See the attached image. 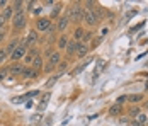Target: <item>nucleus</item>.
Instances as JSON below:
<instances>
[{"label":"nucleus","instance_id":"f257e3e1","mask_svg":"<svg viewBox=\"0 0 148 126\" xmlns=\"http://www.w3.org/2000/svg\"><path fill=\"white\" fill-rule=\"evenodd\" d=\"M84 12H85V9H84L80 3H75L73 7L70 9V12H68V17H70V21L80 24V22L84 21Z\"/></svg>","mask_w":148,"mask_h":126},{"label":"nucleus","instance_id":"f03ea898","mask_svg":"<svg viewBox=\"0 0 148 126\" xmlns=\"http://www.w3.org/2000/svg\"><path fill=\"white\" fill-rule=\"evenodd\" d=\"M27 24V19H26V12L21 10V12H14V17H12V28L15 31H21V29L26 28Z\"/></svg>","mask_w":148,"mask_h":126},{"label":"nucleus","instance_id":"7ed1b4c3","mask_svg":"<svg viewBox=\"0 0 148 126\" xmlns=\"http://www.w3.org/2000/svg\"><path fill=\"white\" fill-rule=\"evenodd\" d=\"M60 61H61V53H60V51L51 53V55L48 56V65L45 67V70L46 72H51L56 65H60Z\"/></svg>","mask_w":148,"mask_h":126},{"label":"nucleus","instance_id":"20e7f679","mask_svg":"<svg viewBox=\"0 0 148 126\" xmlns=\"http://www.w3.org/2000/svg\"><path fill=\"white\" fill-rule=\"evenodd\" d=\"M26 53H27V46H26L24 43H21V44L14 50V53L9 56V58H10L12 61H19L21 58H24V56H26Z\"/></svg>","mask_w":148,"mask_h":126},{"label":"nucleus","instance_id":"39448f33","mask_svg":"<svg viewBox=\"0 0 148 126\" xmlns=\"http://www.w3.org/2000/svg\"><path fill=\"white\" fill-rule=\"evenodd\" d=\"M49 26H51V19H49V17H38V19H36V31H38V32L48 31Z\"/></svg>","mask_w":148,"mask_h":126},{"label":"nucleus","instance_id":"423d86ee","mask_svg":"<svg viewBox=\"0 0 148 126\" xmlns=\"http://www.w3.org/2000/svg\"><path fill=\"white\" fill-rule=\"evenodd\" d=\"M84 21H85V24L90 26V28H94V26L99 24V19L94 15V12H92L90 9H85V12H84Z\"/></svg>","mask_w":148,"mask_h":126},{"label":"nucleus","instance_id":"0eeeda50","mask_svg":"<svg viewBox=\"0 0 148 126\" xmlns=\"http://www.w3.org/2000/svg\"><path fill=\"white\" fill-rule=\"evenodd\" d=\"M106 67H107V61H106L104 58H101V60H97V61H95V68H94V80L101 77V73L106 70Z\"/></svg>","mask_w":148,"mask_h":126},{"label":"nucleus","instance_id":"6e6552de","mask_svg":"<svg viewBox=\"0 0 148 126\" xmlns=\"http://www.w3.org/2000/svg\"><path fill=\"white\" fill-rule=\"evenodd\" d=\"M68 22H70V17H68V15H61V17H58L56 29H58L60 32H65V31H66V28H68Z\"/></svg>","mask_w":148,"mask_h":126},{"label":"nucleus","instance_id":"1a4fd4ad","mask_svg":"<svg viewBox=\"0 0 148 126\" xmlns=\"http://www.w3.org/2000/svg\"><path fill=\"white\" fill-rule=\"evenodd\" d=\"M38 38H39V34H38V31L34 29V31H31L29 34H27V38H26V39H24L22 43H24V44H26L27 48H31V46H32L34 43L38 41Z\"/></svg>","mask_w":148,"mask_h":126},{"label":"nucleus","instance_id":"9d476101","mask_svg":"<svg viewBox=\"0 0 148 126\" xmlns=\"http://www.w3.org/2000/svg\"><path fill=\"white\" fill-rule=\"evenodd\" d=\"M147 121H148V118H147V114H138L136 118L133 119V126H145L147 125Z\"/></svg>","mask_w":148,"mask_h":126},{"label":"nucleus","instance_id":"9b49d317","mask_svg":"<svg viewBox=\"0 0 148 126\" xmlns=\"http://www.w3.org/2000/svg\"><path fill=\"white\" fill-rule=\"evenodd\" d=\"M2 17H3V21H5V22H7V21H12V17H14V9H12V5H7V7L3 9Z\"/></svg>","mask_w":148,"mask_h":126},{"label":"nucleus","instance_id":"f8f14e48","mask_svg":"<svg viewBox=\"0 0 148 126\" xmlns=\"http://www.w3.org/2000/svg\"><path fill=\"white\" fill-rule=\"evenodd\" d=\"M107 114H109V116H119V114H123V106H121V104H112V106L109 107Z\"/></svg>","mask_w":148,"mask_h":126},{"label":"nucleus","instance_id":"ddd939ff","mask_svg":"<svg viewBox=\"0 0 148 126\" xmlns=\"http://www.w3.org/2000/svg\"><path fill=\"white\" fill-rule=\"evenodd\" d=\"M87 53H89V48H87V44H84V43H78V46H77V53H75V55L78 56V58H84Z\"/></svg>","mask_w":148,"mask_h":126},{"label":"nucleus","instance_id":"4468645a","mask_svg":"<svg viewBox=\"0 0 148 126\" xmlns=\"http://www.w3.org/2000/svg\"><path fill=\"white\" fill-rule=\"evenodd\" d=\"M22 70H24V65L14 63V65L9 68V73H10V75H22Z\"/></svg>","mask_w":148,"mask_h":126},{"label":"nucleus","instance_id":"2eb2a0df","mask_svg":"<svg viewBox=\"0 0 148 126\" xmlns=\"http://www.w3.org/2000/svg\"><path fill=\"white\" fill-rule=\"evenodd\" d=\"M77 46H78V43L77 41H68V44H66V55L68 56H73L75 53H77Z\"/></svg>","mask_w":148,"mask_h":126},{"label":"nucleus","instance_id":"dca6fc26","mask_svg":"<svg viewBox=\"0 0 148 126\" xmlns=\"http://www.w3.org/2000/svg\"><path fill=\"white\" fill-rule=\"evenodd\" d=\"M36 75H38V72L34 70V68L24 67V70H22V77H24V78H34Z\"/></svg>","mask_w":148,"mask_h":126},{"label":"nucleus","instance_id":"f3484780","mask_svg":"<svg viewBox=\"0 0 148 126\" xmlns=\"http://www.w3.org/2000/svg\"><path fill=\"white\" fill-rule=\"evenodd\" d=\"M68 34H61L58 38V48L60 50H66V44H68Z\"/></svg>","mask_w":148,"mask_h":126},{"label":"nucleus","instance_id":"a211bd4d","mask_svg":"<svg viewBox=\"0 0 148 126\" xmlns=\"http://www.w3.org/2000/svg\"><path fill=\"white\" fill-rule=\"evenodd\" d=\"M36 56H38V51H36V50H31L29 53H26V56H24V63H26V65H31Z\"/></svg>","mask_w":148,"mask_h":126},{"label":"nucleus","instance_id":"6ab92c4d","mask_svg":"<svg viewBox=\"0 0 148 126\" xmlns=\"http://www.w3.org/2000/svg\"><path fill=\"white\" fill-rule=\"evenodd\" d=\"M17 46H19V41H17V39H12V41L5 46V51H7V55H9V56L12 55V53H14V50L17 48Z\"/></svg>","mask_w":148,"mask_h":126},{"label":"nucleus","instance_id":"aec40b11","mask_svg":"<svg viewBox=\"0 0 148 126\" xmlns=\"http://www.w3.org/2000/svg\"><path fill=\"white\" fill-rule=\"evenodd\" d=\"M31 65H32V68H34L36 72L39 70V68H43V58H41V55L36 56V58L32 60V63H31Z\"/></svg>","mask_w":148,"mask_h":126},{"label":"nucleus","instance_id":"412c9836","mask_svg":"<svg viewBox=\"0 0 148 126\" xmlns=\"http://www.w3.org/2000/svg\"><path fill=\"white\" fill-rule=\"evenodd\" d=\"M84 34H85V31H84V29H82V28H80V26H78V28L75 29V34H73V41L80 43V41H82V38H84Z\"/></svg>","mask_w":148,"mask_h":126},{"label":"nucleus","instance_id":"4be33fe9","mask_svg":"<svg viewBox=\"0 0 148 126\" xmlns=\"http://www.w3.org/2000/svg\"><path fill=\"white\" fill-rule=\"evenodd\" d=\"M61 9H63V3H55V9L51 10V15H49V19H56L61 12Z\"/></svg>","mask_w":148,"mask_h":126},{"label":"nucleus","instance_id":"5701e85b","mask_svg":"<svg viewBox=\"0 0 148 126\" xmlns=\"http://www.w3.org/2000/svg\"><path fill=\"white\" fill-rule=\"evenodd\" d=\"M141 99H143V96H141V94H133V96H128V101H130V102H133V104L140 102Z\"/></svg>","mask_w":148,"mask_h":126},{"label":"nucleus","instance_id":"b1692460","mask_svg":"<svg viewBox=\"0 0 148 126\" xmlns=\"http://www.w3.org/2000/svg\"><path fill=\"white\" fill-rule=\"evenodd\" d=\"M128 114H130V116H131V118H136V116H138V114H141V111H140V107H138V106H133V107H131V109H130V111H128Z\"/></svg>","mask_w":148,"mask_h":126},{"label":"nucleus","instance_id":"393cba45","mask_svg":"<svg viewBox=\"0 0 148 126\" xmlns=\"http://www.w3.org/2000/svg\"><path fill=\"white\" fill-rule=\"evenodd\" d=\"M22 5H24V2H14V3H12L14 12H21V10H22Z\"/></svg>","mask_w":148,"mask_h":126},{"label":"nucleus","instance_id":"a878e982","mask_svg":"<svg viewBox=\"0 0 148 126\" xmlns=\"http://www.w3.org/2000/svg\"><path fill=\"white\" fill-rule=\"evenodd\" d=\"M49 97H51V94H49V92H46L45 96H43V104H41V109H45V107H46V104H48Z\"/></svg>","mask_w":148,"mask_h":126},{"label":"nucleus","instance_id":"bb28decb","mask_svg":"<svg viewBox=\"0 0 148 126\" xmlns=\"http://www.w3.org/2000/svg\"><path fill=\"white\" fill-rule=\"evenodd\" d=\"M82 39H84V44H85V43H89L90 39H92V32H90V31H85V34H84V38H82Z\"/></svg>","mask_w":148,"mask_h":126},{"label":"nucleus","instance_id":"cd10ccee","mask_svg":"<svg viewBox=\"0 0 148 126\" xmlns=\"http://www.w3.org/2000/svg\"><path fill=\"white\" fill-rule=\"evenodd\" d=\"M7 51H5V48H3V50H0V63H3V61H5V60H7Z\"/></svg>","mask_w":148,"mask_h":126},{"label":"nucleus","instance_id":"c85d7f7f","mask_svg":"<svg viewBox=\"0 0 148 126\" xmlns=\"http://www.w3.org/2000/svg\"><path fill=\"white\" fill-rule=\"evenodd\" d=\"M7 75H9V68H3V70H0V80H3Z\"/></svg>","mask_w":148,"mask_h":126},{"label":"nucleus","instance_id":"c756f323","mask_svg":"<svg viewBox=\"0 0 148 126\" xmlns=\"http://www.w3.org/2000/svg\"><path fill=\"white\" fill-rule=\"evenodd\" d=\"M126 101H128V96H121V97H118L116 104H121V106H123V102H126Z\"/></svg>","mask_w":148,"mask_h":126},{"label":"nucleus","instance_id":"7c9ffc66","mask_svg":"<svg viewBox=\"0 0 148 126\" xmlns=\"http://www.w3.org/2000/svg\"><path fill=\"white\" fill-rule=\"evenodd\" d=\"M56 80H58V75H55V77H51V78H49V82H48V87H51V85L55 84Z\"/></svg>","mask_w":148,"mask_h":126},{"label":"nucleus","instance_id":"2f4dec72","mask_svg":"<svg viewBox=\"0 0 148 126\" xmlns=\"http://www.w3.org/2000/svg\"><path fill=\"white\" fill-rule=\"evenodd\" d=\"M34 96H38V90H32V92H29V94H26V96H24V99H29V97H34Z\"/></svg>","mask_w":148,"mask_h":126},{"label":"nucleus","instance_id":"473e14b6","mask_svg":"<svg viewBox=\"0 0 148 126\" xmlns=\"http://www.w3.org/2000/svg\"><path fill=\"white\" fill-rule=\"evenodd\" d=\"M5 34H7V31L2 28V29H0V41H3V39H5Z\"/></svg>","mask_w":148,"mask_h":126},{"label":"nucleus","instance_id":"72a5a7b5","mask_svg":"<svg viewBox=\"0 0 148 126\" xmlns=\"http://www.w3.org/2000/svg\"><path fill=\"white\" fill-rule=\"evenodd\" d=\"M7 7V2L5 0H0V9H5Z\"/></svg>","mask_w":148,"mask_h":126},{"label":"nucleus","instance_id":"f704fd0d","mask_svg":"<svg viewBox=\"0 0 148 126\" xmlns=\"http://www.w3.org/2000/svg\"><path fill=\"white\" fill-rule=\"evenodd\" d=\"M3 24H5V21H3V17H2V14H0V29L3 28Z\"/></svg>","mask_w":148,"mask_h":126},{"label":"nucleus","instance_id":"c9c22d12","mask_svg":"<svg viewBox=\"0 0 148 126\" xmlns=\"http://www.w3.org/2000/svg\"><path fill=\"white\" fill-rule=\"evenodd\" d=\"M145 106H147V107H148V102H147V104H145Z\"/></svg>","mask_w":148,"mask_h":126},{"label":"nucleus","instance_id":"e433bc0d","mask_svg":"<svg viewBox=\"0 0 148 126\" xmlns=\"http://www.w3.org/2000/svg\"><path fill=\"white\" fill-rule=\"evenodd\" d=\"M147 126H148V121H147Z\"/></svg>","mask_w":148,"mask_h":126}]
</instances>
